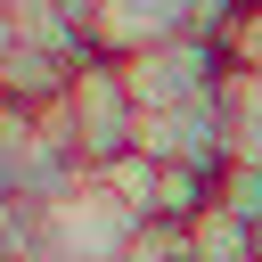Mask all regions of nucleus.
<instances>
[{
  "instance_id": "nucleus-1",
  "label": "nucleus",
  "mask_w": 262,
  "mask_h": 262,
  "mask_svg": "<svg viewBox=\"0 0 262 262\" xmlns=\"http://www.w3.org/2000/svg\"><path fill=\"white\" fill-rule=\"evenodd\" d=\"M139 229H147V221H139L98 172H82L57 205L33 213V254H41V262H123Z\"/></svg>"
},
{
  "instance_id": "nucleus-2",
  "label": "nucleus",
  "mask_w": 262,
  "mask_h": 262,
  "mask_svg": "<svg viewBox=\"0 0 262 262\" xmlns=\"http://www.w3.org/2000/svg\"><path fill=\"white\" fill-rule=\"evenodd\" d=\"M57 123H66L82 172L131 156V147H139V106H131V82H123V57H106V49L82 57L74 82H66V98H57Z\"/></svg>"
},
{
  "instance_id": "nucleus-3",
  "label": "nucleus",
  "mask_w": 262,
  "mask_h": 262,
  "mask_svg": "<svg viewBox=\"0 0 262 262\" xmlns=\"http://www.w3.org/2000/svg\"><path fill=\"white\" fill-rule=\"evenodd\" d=\"M221 74H229V57H221L213 33H172V41L139 49V57H123V82H131V106H139V115L188 106V98L221 90Z\"/></svg>"
},
{
  "instance_id": "nucleus-4",
  "label": "nucleus",
  "mask_w": 262,
  "mask_h": 262,
  "mask_svg": "<svg viewBox=\"0 0 262 262\" xmlns=\"http://www.w3.org/2000/svg\"><path fill=\"white\" fill-rule=\"evenodd\" d=\"M172 33H196L188 0H98V25H90V41L106 57H139V49L172 41Z\"/></svg>"
},
{
  "instance_id": "nucleus-5",
  "label": "nucleus",
  "mask_w": 262,
  "mask_h": 262,
  "mask_svg": "<svg viewBox=\"0 0 262 262\" xmlns=\"http://www.w3.org/2000/svg\"><path fill=\"white\" fill-rule=\"evenodd\" d=\"M180 237H188V262H262V254H254V221H246V213H229L221 196H213Z\"/></svg>"
},
{
  "instance_id": "nucleus-6",
  "label": "nucleus",
  "mask_w": 262,
  "mask_h": 262,
  "mask_svg": "<svg viewBox=\"0 0 262 262\" xmlns=\"http://www.w3.org/2000/svg\"><path fill=\"white\" fill-rule=\"evenodd\" d=\"M213 41H221V57H229V66H254V74H262V0H246Z\"/></svg>"
},
{
  "instance_id": "nucleus-7",
  "label": "nucleus",
  "mask_w": 262,
  "mask_h": 262,
  "mask_svg": "<svg viewBox=\"0 0 262 262\" xmlns=\"http://www.w3.org/2000/svg\"><path fill=\"white\" fill-rule=\"evenodd\" d=\"M221 205L262 221V164H221Z\"/></svg>"
},
{
  "instance_id": "nucleus-8",
  "label": "nucleus",
  "mask_w": 262,
  "mask_h": 262,
  "mask_svg": "<svg viewBox=\"0 0 262 262\" xmlns=\"http://www.w3.org/2000/svg\"><path fill=\"white\" fill-rule=\"evenodd\" d=\"M123 262H188V237L172 229V221H147L139 237H131V254Z\"/></svg>"
},
{
  "instance_id": "nucleus-9",
  "label": "nucleus",
  "mask_w": 262,
  "mask_h": 262,
  "mask_svg": "<svg viewBox=\"0 0 262 262\" xmlns=\"http://www.w3.org/2000/svg\"><path fill=\"white\" fill-rule=\"evenodd\" d=\"M16 254H33V213L0 196V262H16Z\"/></svg>"
}]
</instances>
